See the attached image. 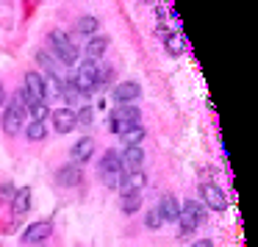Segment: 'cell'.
<instances>
[{
  "mask_svg": "<svg viewBox=\"0 0 258 247\" xmlns=\"http://www.w3.org/2000/svg\"><path fill=\"white\" fill-rule=\"evenodd\" d=\"M161 222H164V219H161V214H158V208H153V211H147V214H145V225H147L150 230L161 228Z\"/></svg>",
  "mask_w": 258,
  "mask_h": 247,
  "instance_id": "cell-25",
  "label": "cell"
},
{
  "mask_svg": "<svg viewBox=\"0 0 258 247\" xmlns=\"http://www.w3.org/2000/svg\"><path fill=\"white\" fill-rule=\"evenodd\" d=\"M200 195H203V200H206V206L214 208V211H225V208H228V197H225V192L219 189L217 183H203Z\"/></svg>",
  "mask_w": 258,
  "mask_h": 247,
  "instance_id": "cell-8",
  "label": "cell"
},
{
  "mask_svg": "<svg viewBox=\"0 0 258 247\" xmlns=\"http://www.w3.org/2000/svg\"><path fill=\"white\" fill-rule=\"evenodd\" d=\"M75 89L81 92V95H92L95 89H100L103 78H100V67H97V61H84L78 67V73H75L73 78Z\"/></svg>",
  "mask_w": 258,
  "mask_h": 247,
  "instance_id": "cell-1",
  "label": "cell"
},
{
  "mask_svg": "<svg viewBox=\"0 0 258 247\" xmlns=\"http://www.w3.org/2000/svg\"><path fill=\"white\" fill-rule=\"evenodd\" d=\"M25 134H28L31 142H39V139H45V136H47V128H45V122H28Z\"/></svg>",
  "mask_w": 258,
  "mask_h": 247,
  "instance_id": "cell-24",
  "label": "cell"
},
{
  "mask_svg": "<svg viewBox=\"0 0 258 247\" xmlns=\"http://www.w3.org/2000/svg\"><path fill=\"white\" fill-rule=\"evenodd\" d=\"M142 186H145V172H125L122 180H119V192L122 195H134V192H142Z\"/></svg>",
  "mask_w": 258,
  "mask_h": 247,
  "instance_id": "cell-15",
  "label": "cell"
},
{
  "mask_svg": "<svg viewBox=\"0 0 258 247\" xmlns=\"http://www.w3.org/2000/svg\"><path fill=\"white\" fill-rule=\"evenodd\" d=\"M139 84L136 81H122V84H117L114 86V100L119 103V106H125V103H131V100H136L139 97Z\"/></svg>",
  "mask_w": 258,
  "mask_h": 247,
  "instance_id": "cell-12",
  "label": "cell"
},
{
  "mask_svg": "<svg viewBox=\"0 0 258 247\" xmlns=\"http://www.w3.org/2000/svg\"><path fill=\"white\" fill-rule=\"evenodd\" d=\"M119 139H122L125 147H136V145H142V139H145V128H142V125H131L128 131L119 134Z\"/></svg>",
  "mask_w": 258,
  "mask_h": 247,
  "instance_id": "cell-19",
  "label": "cell"
},
{
  "mask_svg": "<svg viewBox=\"0 0 258 247\" xmlns=\"http://www.w3.org/2000/svg\"><path fill=\"white\" fill-rule=\"evenodd\" d=\"M92 119H95V114H92V106H84L78 114H75V122H78V125H92Z\"/></svg>",
  "mask_w": 258,
  "mask_h": 247,
  "instance_id": "cell-26",
  "label": "cell"
},
{
  "mask_svg": "<svg viewBox=\"0 0 258 247\" xmlns=\"http://www.w3.org/2000/svg\"><path fill=\"white\" fill-rule=\"evenodd\" d=\"M191 247H214V241L211 239H200V241H195Z\"/></svg>",
  "mask_w": 258,
  "mask_h": 247,
  "instance_id": "cell-27",
  "label": "cell"
},
{
  "mask_svg": "<svg viewBox=\"0 0 258 247\" xmlns=\"http://www.w3.org/2000/svg\"><path fill=\"white\" fill-rule=\"evenodd\" d=\"M164 45H167L169 56H180V53L186 50V36L183 34H169L167 39H164Z\"/></svg>",
  "mask_w": 258,
  "mask_h": 247,
  "instance_id": "cell-20",
  "label": "cell"
},
{
  "mask_svg": "<svg viewBox=\"0 0 258 247\" xmlns=\"http://www.w3.org/2000/svg\"><path fill=\"white\" fill-rule=\"evenodd\" d=\"M158 214H161V219H167V222H178V217H180V203H178V197H175V195H161Z\"/></svg>",
  "mask_w": 258,
  "mask_h": 247,
  "instance_id": "cell-10",
  "label": "cell"
},
{
  "mask_svg": "<svg viewBox=\"0 0 258 247\" xmlns=\"http://www.w3.org/2000/svg\"><path fill=\"white\" fill-rule=\"evenodd\" d=\"M122 175H125V169H122L119 156L114 150H108L106 156H103V161H100V178H103V183H106L108 189H119Z\"/></svg>",
  "mask_w": 258,
  "mask_h": 247,
  "instance_id": "cell-4",
  "label": "cell"
},
{
  "mask_svg": "<svg viewBox=\"0 0 258 247\" xmlns=\"http://www.w3.org/2000/svg\"><path fill=\"white\" fill-rule=\"evenodd\" d=\"M122 211L125 214H136L139 211V206H142V192H134V195H122Z\"/></svg>",
  "mask_w": 258,
  "mask_h": 247,
  "instance_id": "cell-22",
  "label": "cell"
},
{
  "mask_svg": "<svg viewBox=\"0 0 258 247\" xmlns=\"http://www.w3.org/2000/svg\"><path fill=\"white\" fill-rule=\"evenodd\" d=\"M92 153H95V139H92V136H81V139L73 145V161L84 164V161L92 158Z\"/></svg>",
  "mask_w": 258,
  "mask_h": 247,
  "instance_id": "cell-13",
  "label": "cell"
},
{
  "mask_svg": "<svg viewBox=\"0 0 258 247\" xmlns=\"http://www.w3.org/2000/svg\"><path fill=\"white\" fill-rule=\"evenodd\" d=\"M28 206H31V189H28V186H25V189H17V192H14V197H12L14 214H17V217H23V214L28 211Z\"/></svg>",
  "mask_w": 258,
  "mask_h": 247,
  "instance_id": "cell-18",
  "label": "cell"
},
{
  "mask_svg": "<svg viewBox=\"0 0 258 247\" xmlns=\"http://www.w3.org/2000/svg\"><path fill=\"white\" fill-rule=\"evenodd\" d=\"M131 125H139V108L136 106H117V111L111 114V131L114 134H122V131H128Z\"/></svg>",
  "mask_w": 258,
  "mask_h": 247,
  "instance_id": "cell-7",
  "label": "cell"
},
{
  "mask_svg": "<svg viewBox=\"0 0 258 247\" xmlns=\"http://www.w3.org/2000/svg\"><path fill=\"white\" fill-rule=\"evenodd\" d=\"M100 28V23H97V17H81L78 25H75V31L78 34H86V36H95V31Z\"/></svg>",
  "mask_w": 258,
  "mask_h": 247,
  "instance_id": "cell-23",
  "label": "cell"
},
{
  "mask_svg": "<svg viewBox=\"0 0 258 247\" xmlns=\"http://www.w3.org/2000/svg\"><path fill=\"white\" fill-rule=\"evenodd\" d=\"M25 111H28L31 122H45V119L50 117V108H47L45 103H31V106L25 108Z\"/></svg>",
  "mask_w": 258,
  "mask_h": 247,
  "instance_id": "cell-21",
  "label": "cell"
},
{
  "mask_svg": "<svg viewBox=\"0 0 258 247\" xmlns=\"http://www.w3.org/2000/svg\"><path fill=\"white\" fill-rule=\"evenodd\" d=\"M50 233H53V225L50 222H34V225L25 228L23 239L28 241V244H36V241H42V239H50Z\"/></svg>",
  "mask_w": 258,
  "mask_h": 247,
  "instance_id": "cell-14",
  "label": "cell"
},
{
  "mask_svg": "<svg viewBox=\"0 0 258 247\" xmlns=\"http://www.w3.org/2000/svg\"><path fill=\"white\" fill-rule=\"evenodd\" d=\"M3 100H6V92H3V86H0V106H3Z\"/></svg>",
  "mask_w": 258,
  "mask_h": 247,
  "instance_id": "cell-28",
  "label": "cell"
},
{
  "mask_svg": "<svg viewBox=\"0 0 258 247\" xmlns=\"http://www.w3.org/2000/svg\"><path fill=\"white\" fill-rule=\"evenodd\" d=\"M56 180L61 186H75L81 180V167H78V164H67V167H61V169H58V175H56Z\"/></svg>",
  "mask_w": 258,
  "mask_h": 247,
  "instance_id": "cell-17",
  "label": "cell"
},
{
  "mask_svg": "<svg viewBox=\"0 0 258 247\" xmlns=\"http://www.w3.org/2000/svg\"><path fill=\"white\" fill-rule=\"evenodd\" d=\"M50 45H53V50H56V56L61 58V64L73 67V64L78 61V47H75V42L70 39L67 31H61V28L50 31Z\"/></svg>",
  "mask_w": 258,
  "mask_h": 247,
  "instance_id": "cell-3",
  "label": "cell"
},
{
  "mask_svg": "<svg viewBox=\"0 0 258 247\" xmlns=\"http://www.w3.org/2000/svg\"><path fill=\"white\" fill-rule=\"evenodd\" d=\"M45 78L39 73H25V86H23V100L28 103H45ZM25 106V108H28Z\"/></svg>",
  "mask_w": 258,
  "mask_h": 247,
  "instance_id": "cell-6",
  "label": "cell"
},
{
  "mask_svg": "<svg viewBox=\"0 0 258 247\" xmlns=\"http://www.w3.org/2000/svg\"><path fill=\"white\" fill-rule=\"evenodd\" d=\"M75 111L73 108H56L53 111V128L58 131V134H70V131L75 128Z\"/></svg>",
  "mask_w": 258,
  "mask_h": 247,
  "instance_id": "cell-11",
  "label": "cell"
},
{
  "mask_svg": "<svg viewBox=\"0 0 258 247\" xmlns=\"http://www.w3.org/2000/svg\"><path fill=\"white\" fill-rule=\"evenodd\" d=\"M119 161H122L125 172H139L142 164H145V150H142L139 145H136V147H125V153L119 156Z\"/></svg>",
  "mask_w": 258,
  "mask_h": 247,
  "instance_id": "cell-9",
  "label": "cell"
},
{
  "mask_svg": "<svg viewBox=\"0 0 258 247\" xmlns=\"http://www.w3.org/2000/svg\"><path fill=\"white\" fill-rule=\"evenodd\" d=\"M23 119H25V100H23V92H20L12 100V106L6 108V114H3V131L6 134H17L23 128Z\"/></svg>",
  "mask_w": 258,
  "mask_h": 247,
  "instance_id": "cell-5",
  "label": "cell"
},
{
  "mask_svg": "<svg viewBox=\"0 0 258 247\" xmlns=\"http://www.w3.org/2000/svg\"><path fill=\"white\" fill-rule=\"evenodd\" d=\"M203 219H206V208H203L200 203H195V200H186L183 206H180V217H178L180 236H191L203 225Z\"/></svg>",
  "mask_w": 258,
  "mask_h": 247,
  "instance_id": "cell-2",
  "label": "cell"
},
{
  "mask_svg": "<svg viewBox=\"0 0 258 247\" xmlns=\"http://www.w3.org/2000/svg\"><path fill=\"white\" fill-rule=\"evenodd\" d=\"M108 47V36H92L89 42H86V61H100V56L106 53Z\"/></svg>",
  "mask_w": 258,
  "mask_h": 247,
  "instance_id": "cell-16",
  "label": "cell"
}]
</instances>
